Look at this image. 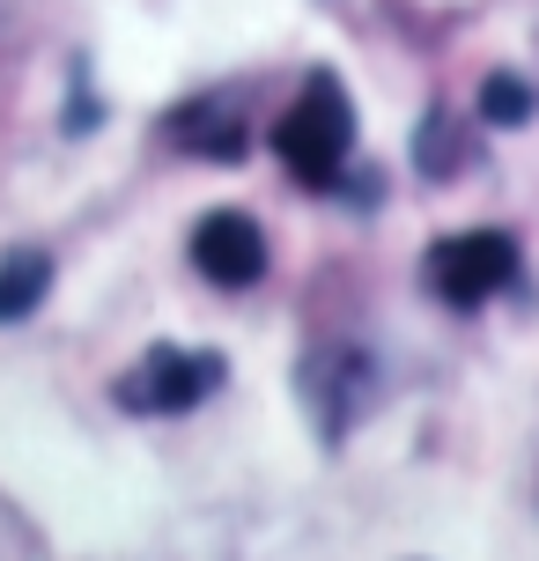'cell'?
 Returning <instances> with one entry per match:
<instances>
[{
  "mask_svg": "<svg viewBox=\"0 0 539 561\" xmlns=\"http://www.w3.org/2000/svg\"><path fill=\"white\" fill-rule=\"evenodd\" d=\"M274 156H282L288 178L311 185V193H333V185H341L347 156H355V104H347V89L333 82V75H311L303 96L282 112Z\"/></svg>",
  "mask_w": 539,
  "mask_h": 561,
  "instance_id": "cell-1",
  "label": "cell"
},
{
  "mask_svg": "<svg viewBox=\"0 0 539 561\" xmlns=\"http://www.w3.org/2000/svg\"><path fill=\"white\" fill-rule=\"evenodd\" d=\"M53 296V259L45 252H8L0 259V325H15Z\"/></svg>",
  "mask_w": 539,
  "mask_h": 561,
  "instance_id": "cell-7",
  "label": "cell"
},
{
  "mask_svg": "<svg viewBox=\"0 0 539 561\" xmlns=\"http://www.w3.org/2000/svg\"><path fill=\"white\" fill-rule=\"evenodd\" d=\"M532 82H517V75H488V89H481V118L488 126H525L532 118Z\"/></svg>",
  "mask_w": 539,
  "mask_h": 561,
  "instance_id": "cell-9",
  "label": "cell"
},
{
  "mask_svg": "<svg viewBox=\"0 0 539 561\" xmlns=\"http://www.w3.org/2000/svg\"><path fill=\"white\" fill-rule=\"evenodd\" d=\"M163 134L199 163H237L244 156V104L237 96H193V104H177L163 118Z\"/></svg>",
  "mask_w": 539,
  "mask_h": 561,
  "instance_id": "cell-6",
  "label": "cell"
},
{
  "mask_svg": "<svg viewBox=\"0 0 539 561\" xmlns=\"http://www.w3.org/2000/svg\"><path fill=\"white\" fill-rule=\"evenodd\" d=\"M517 280V244L503 229H458L428 252V288L451 310H481L488 296H503Z\"/></svg>",
  "mask_w": 539,
  "mask_h": 561,
  "instance_id": "cell-3",
  "label": "cell"
},
{
  "mask_svg": "<svg viewBox=\"0 0 539 561\" xmlns=\"http://www.w3.org/2000/svg\"><path fill=\"white\" fill-rule=\"evenodd\" d=\"M369 392H377V385H369V355H355V347H318L311 363H303V399H311L325 444H341L347 428H355Z\"/></svg>",
  "mask_w": 539,
  "mask_h": 561,
  "instance_id": "cell-4",
  "label": "cell"
},
{
  "mask_svg": "<svg viewBox=\"0 0 539 561\" xmlns=\"http://www.w3.org/2000/svg\"><path fill=\"white\" fill-rule=\"evenodd\" d=\"M222 377H229V363L215 347H148L141 363L112 385V399L126 414H185L207 392H222Z\"/></svg>",
  "mask_w": 539,
  "mask_h": 561,
  "instance_id": "cell-2",
  "label": "cell"
},
{
  "mask_svg": "<svg viewBox=\"0 0 539 561\" xmlns=\"http://www.w3.org/2000/svg\"><path fill=\"white\" fill-rule=\"evenodd\" d=\"M466 134L451 126V112H428L422 118V140H414V163L428 170V178H451V170H466Z\"/></svg>",
  "mask_w": 539,
  "mask_h": 561,
  "instance_id": "cell-8",
  "label": "cell"
},
{
  "mask_svg": "<svg viewBox=\"0 0 539 561\" xmlns=\"http://www.w3.org/2000/svg\"><path fill=\"white\" fill-rule=\"evenodd\" d=\"M193 266L215 280V288H252V280L266 274V237H259L252 215L215 207V215L193 222Z\"/></svg>",
  "mask_w": 539,
  "mask_h": 561,
  "instance_id": "cell-5",
  "label": "cell"
}]
</instances>
